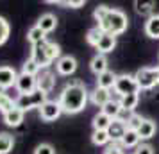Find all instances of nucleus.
<instances>
[{"instance_id":"nucleus-1","label":"nucleus","mask_w":159,"mask_h":154,"mask_svg":"<svg viewBox=\"0 0 159 154\" xmlns=\"http://www.w3.org/2000/svg\"><path fill=\"white\" fill-rule=\"evenodd\" d=\"M93 18L97 20V27H100L102 32L120 36L129 27V18L120 9H113L107 6H98L93 11Z\"/></svg>"},{"instance_id":"nucleus-2","label":"nucleus","mask_w":159,"mask_h":154,"mask_svg":"<svg viewBox=\"0 0 159 154\" xmlns=\"http://www.w3.org/2000/svg\"><path fill=\"white\" fill-rule=\"evenodd\" d=\"M88 90L84 86V82L75 79L73 82L66 84L63 91L59 93L57 102L61 106L63 113L66 115H75V113H80V111L86 108L88 104Z\"/></svg>"},{"instance_id":"nucleus-3","label":"nucleus","mask_w":159,"mask_h":154,"mask_svg":"<svg viewBox=\"0 0 159 154\" xmlns=\"http://www.w3.org/2000/svg\"><path fill=\"white\" fill-rule=\"evenodd\" d=\"M30 58L34 59L38 65L45 70V68H48L56 59L61 58V49H59L57 43L45 40V41H41V43H38V45L32 47Z\"/></svg>"},{"instance_id":"nucleus-4","label":"nucleus","mask_w":159,"mask_h":154,"mask_svg":"<svg viewBox=\"0 0 159 154\" xmlns=\"http://www.w3.org/2000/svg\"><path fill=\"white\" fill-rule=\"evenodd\" d=\"M139 90H152L159 84V66H145L134 73Z\"/></svg>"},{"instance_id":"nucleus-5","label":"nucleus","mask_w":159,"mask_h":154,"mask_svg":"<svg viewBox=\"0 0 159 154\" xmlns=\"http://www.w3.org/2000/svg\"><path fill=\"white\" fill-rule=\"evenodd\" d=\"M47 100H48V99H47V95H45L43 91L36 90V91H34V93H30V95H20L15 100V104H16V108H18V110H22L23 113H25V111H30V110H34V108L39 110Z\"/></svg>"},{"instance_id":"nucleus-6","label":"nucleus","mask_w":159,"mask_h":154,"mask_svg":"<svg viewBox=\"0 0 159 154\" xmlns=\"http://www.w3.org/2000/svg\"><path fill=\"white\" fill-rule=\"evenodd\" d=\"M115 93L118 97H125V95H132V93H138L139 91V86H138L134 75H129V73H123V75H118L115 82Z\"/></svg>"},{"instance_id":"nucleus-7","label":"nucleus","mask_w":159,"mask_h":154,"mask_svg":"<svg viewBox=\"0 0 159 154\" xmlns=\"http://www.w3.org/2000/svg\"><path fill=\"white\" fill-rule=\"evenodd\" d=\"M38 111H39V118L43 122H56L63 115V110H61L57 100H47Z\"/></svg>"},{"instance_id":"nucleus-8","label":"nucleus","mask_w":159,"mask_h":154,"mask_svg":"<svg viewBox=\"0 0 159 154\" xmlns=\"http://www.w3.org/2000/svg\"><path fill=\"white\" fill-rule=\"evenodd\" d=\"M56 86V75L48 70V68H45L41 72L36 75V88L39 91H43L45 95H48L52 90Z\"/></svg>"},{"instance_id":"nucleus-9","label":"nucleus","mask_w":159,"mask_h":154,"mask_svg":"<svg viewBox=\"0 0 159 154\" xmlns=\"http://www.w3.org/2000/svg\"><path fill=\"white\" fill-rule=\"evenodd\" d=\"M15 88L20 95H30V93H34L38 90L36 88V77L27 75V73H18Z\"/></svg>"},{"instance_id":"nucleus-10","label":"nucleus","mask_w":159,"mask_h":154,"mask_svg":"<svg viewBox=\"0 0 159 154\" xmlns=\"http://www.w3.org/2000/svg\"><path fill=\"white\" fill-rule=\"evenodd\" d=\"M56 70L59 75H72L77 70V59L73 56H61L56 61Z\"/></svg>"},{"instance_id":"nucleus-11","label":"nucleus","mask_w":159,"mask_h":154,"mask_svg":"<svg viewBox=\"0 0 159 154\" xmlns=\"http://www.w3.org/2000/svg\"><path fill=\"white\" fill-rule=\"evenodd\" d=\"M127 124H123L122 120H113L111 122V125H109V129H107V134H109V138H111V142L113 143H120L122 142V138L125 136V133H127Z\"/></svg>"},{"instance_id":"nucleus-12","label":"nucleus","mask_w":159,"mask_h":154,"mask_svg":"<svg viewBox=\"0 0 159 154\" xmlns=\"http://www.w3.org/2000/svg\"><path fill=\"white\" fill-rule=\"evenodd\" d=\"M16 77L18 73L13 66H0V88L7 90L16 84Z\"/></svg>"},{"instance_id":"nucleus-13","label":"nucleus","mask_w":159,"mask_h":154,"mask_svg":"<svg viewBox=\"0 0 159 154\" xmlns=\"http://www.w3.org/2000/svg\"><path fill=\"white\" fill-rule=\"evenodd\" d=\"M89 99H91V102H93L95 106H98V108L102 110V108H104L111 99H113V95H111V90L98 88V86H97V88L89 93Z\"/></svg>"},{"instance_id":"nucleus-14","label":"nucleus","mask_w":159,"mask_h":154,"mask_svg":"<svg viewBox=\"0 0 159 154\" xmlns=\"http://www.w3.org/2000/svg\"><path fill=\"white\" fill-rule=\"evenodd\" d=\"M36 25L43 30L45 34H48L52 30H56V27H57V16L52 15V13H45V15H41L38 18Z\"/></svg>"},{"instance_id":"nucleus-15","label":"nucleus","mask_w":159,"mask_h":154,"mask_svg":"<svg viewBox=\"0 0 159 154\" xmlns=\"http://www.w3.org/2000/svg\"><path fill=\"white\" fill-rule=\"evenodd\" d=\"M116 47V36H113V34H102V38L98 40V43H97V50H98V54H102V56H106L107 52H113V49Z\"/></svg>"},{"instance_id":"nucleus-16","label":"nucleus","mask_w":159,"mask_h":154,"mask_svg":"<svg viewBox=\"0 0 159 154\" xmlns=\"http://www.w3.org/2000/svg\"><path fill=\"white\" fill-rule=\"evenodd\" d=\"M156 131H157V124L154 120H150V118H143L141 125L138 127V134H139L141 140H150L156 134Z\"/></svg>"},{"instance_id":"nucleus-17","label":"nucleus","mask_w":159,"mask_h":154,"mask_svg":"<svg viewBox=\"0 0 159 154\" xmlns=\"http://www.w3.org/2000/svg\"><path fill=\"white\" fill-rule=\"evenodd\" d=\"M145 34L152 40H159V15H152L145 22Z\"/></svg>"},{"instance_id":"nucleus-18","label":"nucleus","mask_w":159,"mask_h":154,"mask_svg":"<svg viewBox=\"0 0 159 154\" xmlns=\"http://www.w3.org/2000/svg\"><path fill=\"white\" fill-rule=\"evenodd\" d=\"M23 117H25V113H23L22 110L15 108V110L7 111V113L4 115V122H6L7 127H18V125H22Z\"/></svg>"},{"instance_id":"nucleus-19","label":"nucleus","mask_w":159,"mask_h":154,"mask_svg":"<svg viewBox=\"0 0 159 154\" xmlns=\"http://www.w3.org/2000/svg\"><path fill=\"white\" fill-rule=\"evenodd\" d=\"M116 77H118V75H116L115 72L107 70V72H104V73H100V75H97V86H98V88H106V90L115 88Z\"/></svg>"},{"instance_id":"nucleus-20","label":"nucleus","mask_w":159,"mask_h":154,"mask_svg":"<svg viewBox=\"0 0 159 154\" xmlns=\"http://www.w3.org/2000/svg\"><path fill=\"white\" fill-rule=\"evenodd\" d=\"M139 142H141V138H139L138 131L127 129L125 136H123L122 142H120V147H122V149H136V147L139 145Z\"/></svg>"},{"instance_id":"nucleus-21","label":"nucleus","mask_w":159,"mask_h":154,"mask_svg":"<svg viewBox=\"0 0 159 154\" xmlns=\"http://www.w3.org/2000/svg\"><path fill=\"white\" fill-rule=\"evenodd\" d=\"M89 68H91V72L95 75H100V73L107 72V58L106 56H102V54H97L93 59H91V63H89Z\"/></svg>"},{"instance_id":"nucleus-22","label":"nucleus","mask_w":159,"mask_h":154,"mask_svg":"<svg viewBox=\"0 0 159 154\" xmlns=\"http://www.w3.org/2000/svg\"><path fill=\"white\" fill-rule=\"evenodd\" d=\"M100 111L104 115H107L111 120H116L118 115H120V111H122V108H120V99H111Z\"/></svg>"},{"instance_id":"nucleus-23","label":"nucleus","mask_w":159,"mask_h":154,"mask_svg":"<svg viewBox=\"0 0 159 154\" xmlns=\"http://www.w3.org/2000/svg\"><path fill=\"white\" fill-rule=\"evenodd\" d=\"M111 122H113V120H111L107 115H104L102 111H98L93 117V122H91V124H93V131H107Z\"/></svg>"},{"instance_id":"nucleus-24","label":"nucleus","mask_w":159,"mask_h":154,"mask_svg":"<svg viewBox=\"0 0 159 154\" xmlns=\"http://www.w3.org/2000/svg\"><path fill=\"white\" fill-rule=\"evenodd\" d=\"M15 147V136L9 133H0V154H9Z\"/></svg>"},{"instance_id":"nucleus-25","label":"nucleus","mask_w":159,"mask_h":154,"mask_svg":"<svg viewBox=\"0 0 159 154\" xmlns=\"http://www.w3.org/2000/svg\"><path fill=\"white\" fill-rule=\"evenodd\" d=\"M27 40H29V43L34 47V45L45 41V40H47V34H45L43 30L38 27V25H34V27H30L29 32H27Z\"/></svg>"},{"instance_id":"nucleus-26","label":"nucleus","mask_w":159,"mask_h":154,"mask_svg":"<svg viewBox=\"0 0 159 154\" xmlns=\"http://www.w3.org/2000/svg\"><path fill=\"white\" fill-rule=\"evenodd\" d=\"M138 102H139V95H138V93L120 97V108L125 110V111H134L136 106H138Z\"/></svg>"},{"instance_id":"nucleus-27","label":"nucleus","mask_w":159,"mask_h":154,"mask_svg":"<svg viewBox=\"0 0 159 154\" xmlns=\"http://www.w3.org/2000/svg\"><path fill=\"white\" fill-rule=\"evenodd\" d=\"M39 72H41V66L38 65L32 58H29L22 66V73H27V75H32V77H36Z\"/></svg>"},{"instance_id":"nucleus-28","label":"nucleus","mask_w":159,"mask_h":154,"mask_svg":"<svg viewBox=\"0 0 159 154\" xmlns=\"http://www.w3.org/2000/svg\"><path fill=\"white\" fill-rule=\"evenodd\" d=\"M15 108H16L15 100H13L6 91H4V93H0V113H2V115H6L7 111L15 110Z\"/></svg>"},{"instance_id":"nucleus-29","label":"nucleus","mask_w":159,"mask_h":154,"mask_svg":"<svg viewBox=\"0 0 159 154\" xmlns=\"http://www.w3.org/2000/svg\"><path fill=\"white\" fill-rule=\"evenodd\" d=\"M134 7H136L138 15H150L152 16V11L156 7V2H139V0H136Z\"/></svg>"},{"instance_id":"nucleus-30","label":"nucleus","mask_w":159,"mask_h":154,"mask_svg":"<svg viewBox=\"0 0 159 154\" xmlns=\"http://www.w3.org/2000/svg\"><path fill=\"white\" fill-rule=\"evenodd\" d=\"M91 142H93L97 147H102V145H107L109 142H111V138H109L107 131H93Z\"/></svg>"},{"instance_id":"nucleus-31","label":"nucleus","mask_w":159,"mask_h":154,"mask_svg":"<svg viewBox=\"0 0 159 154\" xmlns=\"http://www.w3.org/2000/svg\"><path fill=\"white\" fill-rule=\"evenodd\" d=\"M102 34H104V32L100 30V27L95 25V27H91V29L86 32V41L91 45V47H97V43H98V40L102 38Z\"/></svg>"},{"instance_id":"nucleus-32","label":"nucleus","mask_w":159,"mask_h":154,"mask_svg":"<svg viewBox=\"0 0 159 154\" xmlns=\"http://www.w3.org/2000/svg\"><path fill=\"white\" fill-rule=\"evenodd\" d=\"M9 34H11V25L4 16H0V47L9 40Z\"/></svg>"},{"instance_id":"nucleus-33","label":"nucleus","mask_w":159,"mask_h":154,"mask_svg":"<svg viewBox=\"0 0 159 154\" xmlns=\"http://www.w3.org/2000/svg\"><path fill=\"white\" fill-rule=\"evenodd\" d=\"M50 4H57V6H65V7L79 9L84 6V0H77V2H70V0H50Z\"/></svg>"},{"instance_id":"nucleus-34","label":"nucleus","mask_w":159,"mask_h":154,"mask_svg":"<svg viewBox=\"0 0 159 154\" xmlns=\"http://www.w3.org/2000/svg\"><path fill=\"white\" fill-rule=\"evenodd\" d=\"M141 122H143V117L134 113V115H132V118L127 122V127H129V129H132V131H138V127L141 125Z\"/></svg>"},{"instance_id":"nucleus-35","label":"nucleus","mask_w":159,"mask_h":154,"mask_svg":"<svg viewBox=\"0 0 159 154\" xmlns=\"http://www.w3.org/2000/svg\"><path fill=\"white\" fill-rule=\"evenodd\" d=\"M34 154H56V151H54V147L50 143H39L34 149Z\"/></svg>"},{"instance_id":"nucleus-36","label":"nucleus","mask_w":159,"mask_h":154,"mask_svg":"<svg viewBox=\"0 0 159 154\" xmlns=\"http://www.w3.org/2000/svg\"><path fill=\"white\" fill-rule=\"evenodd\" d=\"M134 154H154V147L148 145V143H139L136 147Z\"/></svg>"},{"instance_id":"nucleus-37","label":"nucleus","mask_w":159,"mask_h":154,"mask_svg":"<svg viewBox=\"0 0 159 154\" xmlns=\"http://www.w3.org/2000/svg\"><path fill=\"white\" fill-rule=\"evenodd\" d=\"M132 115H134V111H125V110H122V111H120V115H118V120H122L123 124H127L130 118H132Z\"/></svg>"},{"instance_id":"nucleus-38","label":"nucleus","mask_w":159,"mask_h":154,"mask_svg":"<svg viewBox=\"0 0 159 154\" xmlns=\"http://www.w3.org/2000/svg\"><path fill=\"white\" fill-rule=\"evenodd\" d=\"M104 154H125V152H123V149L120 145H115V143H113L111 147L106 149V152H104Z\"/></svg>"},{"instance_id":"nucleus-39","label":"nucleus","mask_w":159,"mask_h":154,"mask_svg":"<svg viewBox=\"0 0 159 154\" xmlns=\"http://www.w3.org/2000/svg\"><path fill=\"white\" fill-rule=\"evenodd\" d=\"M4 91H6V90H2V88H0V93H4Z\"/></svg>"}]
</instances>
